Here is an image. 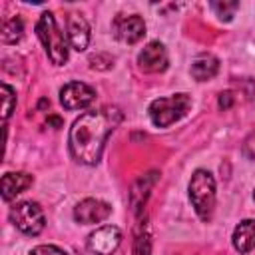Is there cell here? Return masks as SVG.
Segmentation results:
<instances>
[{
    "label": "cell",
    "mask_w": 255,
    "mask_h": 255,
    "mask_svg": "<svg viewBox=\"0 0 255 255\" xmlns=\"http://www.w3.org/2000/svg\"><path fill=\"white\" fill-rule=\"evenodd\" d=\"M122 118L124 116L116 106H104L82 114L70 128V151L74 159L86 165H96L108 135L120 126Z\"/></svg>",
    "instance_id": "6da1fadb"
},
{
    "label": "cell",
    "mask_w": 255,
    "mask_h": 255,
    "mask_svg": "<svg viewBox=\"0 0 255 255\" xmlns=\"http://www.w3.org/2000/svg\"><path fill=\"white\" fill-rule=\"evenodd\" d=\"M189 199L201 221H209L215 211V179L207 169H195L189 179Z\"/></svg>",
    "instance_id": "7a4b0ae2"
},
{
    "label": "cell",
    "mask_w": 255,
    "mask_h": 255,
    "mask_svg": "<svg viewBox=\"0 0 255 255\" xmlns=\"http://www.w3.org/2000/svg\"><path fill=\"white\" fill-rule=\"evenodd\" d=\"M36 34H38L48 58L52 60V64L64 66L68 62V44H66L64 32L58 28L52 12H44L40 16V20L36 24Z\"/></svg>",
    "instance_id": "3957f363"
},
{
    "label": "cell",
    "mask_w": 255,
    "mask_h": 255,
    "mask_svg": "<svg viewBox=\"0 0 255 255\" xmlns=\"http://www.w3.org/2000/svg\"><path fill=\"white\" fill-rule=\"evenodd\" d=\"M191 108V98L187 94H173L169 98H157L149 104V120L155 128H167L181 120Z\"/></svg>",
    "instance_id": "277c9868"
},
{
    "label": "cell",
    "mask_w": 255,
    "mask_h": 255,
    "mask_svg": "<svg viewBox=\"0 0 255 255\" xmlns=\"http://www.w3.org/2000/svg\"><path fill=\"white\" fill-rule=\"evenodd\" d=\"M10 221L16 225V229H20L26 235H38L46 225L44 211L36 201L16 203L10 209Z\"/></svg>",
    "instance_id": "5b68a950"
},
{
    "label": "cell",
    "mask_w": 255,
    "mask_h": 255,
    "mask_svg": "<svg viewBox=\"0 0 255 255\" xmlns=\"http://www.w3.org/2000/svg\"><path fill=\"white\" fill-rule=\"evenodd\" d=\"M122 243V231L116 225H104L88 235V249L94 255H112Z\"/></svg>",
    "instance_id": "8992f818"
},
{
    "label": "cell",
    "mask_w": 255,
    "mask_h": 255,
    "mask_svg": "<svg viewBox=\"0 0 255 255\" xmlns=\"http://www.w3.org/2000/svg\"><path fill=\"white\" fill-rule=\"evenodd\" d=\"M114 36L124 44H135L145 36V22L141 16H116L112 22Z\"/></svg>",
    "instance_id": "52a82bcc"
},
{
    "label": "cell",
    "mask_w": 255,
    "mask_h": 255,
    "mask_svg": "<svg viewBox=\"0 0 255 255\" xmlns=\"http://www.w3.org/2000/svg\"><path fill=\"white\" fill-rule=\"evenodd\" d=\"M112 215V205L96 199V197H88L82 199L76 207H74V219L82 225H92V223H100L104 219H108Z\"/></svg>",
    "instance_id": "ba28073f"
},
{
    "label": "cell",
    "mask_w": 255,
    "mask_h": 255,
    "mask_svg": "<svg viewBox=\"0 0 255 255\" xmlns=\"http://www.w3.org/2000/svg\"><path fill=\"white\" fill-rule=\"evenodd\" d=\"M137 66L143 72L149 74H157V72H165L169 66V58H167V50L161 42H149L143 46V50L137 54Z\"/></svg>",
    "instance_id": "9c48e42d"
},
{
    "label": "cell",
    "mask_w": 255,
    "mask_h": 255,
    "mask_svg": "<svg viewBox=\"0 0 255 255\" xmlns=\"http://www.w3.org/2000/svg\"><path fill=\"white\" fill-rule=\"evenodd\" d=\"M96 98V92L84 82H70L60 90V104L66 110L88 108Z\"/></svg>",
    "instance_id": "30bf717a"
},
{
    "label": "cell",
    "mask_w": 255,
    "mask_h": 255,
    "mask_svg": "<svg viewBox=\"0 0 255 255\" xmlns=\"http://www.w3.org/2000/svg\"><path fill=\"white\" fill-rule=\"evenodd\" d=\"M68 40L76 52H84L90 44V24L82 14H70L68 18Z\"/></svg>",
    "instance_id": "8fae6325"
},
{
    "label": "cell",
    "mask_w": 255,
    "mask_h": 255,
    "mask_svg": "<svg viewBox=\"0 0 255 255\" xmlns=\"http://www.w3.org/2000/svg\"><path fill=\"white\" fill-rule=\"evenodd\" d=\"M34 177L30 173L24 171H8L2 175V199L10 201L14 199L18 193H22L24 189H28L32 185Z\"/></svg>",
    "instance_id": "7c38bea8"
},
{
    "label": "cell",
    "mask_w": 255,
    "mask_h": 255,
    "mask_svg": "<svg viewBox=\"0 0 255 255\" xmlns=\"http://www.w3.org/2000/svg\"><path fill=\"white\" fill-rule=\"evenodd\" d=\"M231 241H233V247L239 253H243V255L249 253L255 247V219H243L233 229Z\"/></svg>",
    "instance_id": "4fadbf2b"
},
{
    "label": "cell",
    "mask_w": 255,
    "mask_h": 255,
    "mask_svg": "<svg viewBox=\"0 0 255 255\" xmlns=\"http://www.w3.org/2000/svg\"><path fill=\"white\" fill-rule=\"evenodd\" d=\"M219 72V60L213 54H199L191 64V76L197 82H207Z\"/></svg>",
    "instance_id": "5bb4252c"
},
{
    "label": "cell",
    "mask_w": 255,
    "mask_h": 255,
    "mask_svg": "<svg viewBox=\"0 0 255 255\" xmlns=\"http://www.w3.org/2000/svg\"><path fill=\"white\" fill-rule=\"evenodd\" d=\"M24 34V24L18 16L14 18H8L4 24H2V42L4 44H16Z\"/></svg>",
    "instance_id": "9a60e30c"
},
{
    "label": "cell",
    "mask_w": 255,
    "mask_h": 255,
    "mask_svg": "<svg viewBox=\"0 0 255 255\" xmlns=\"http://www.w3.org/2000/svg\"><path fill=\"white\" fill-rule=\"evenodd\" d=\"M239 8V2H211V10L219 16V20L229 22L235 16V10Z\"/></svg>",
    "instance_id": "2e32d148"
},
{
    "label": "cell",
    "mask_w": 255,
    "mask_h": 255,
    "mask_svg": "<svg viewBox=\"0 0 255 255\" xmlns=\"http://www.w3.org/2000/svg\"><path fill=\"white\" fill-rule=\"evenodd\" d=\"M0 92H2V120H8L16 106V94L8 84H2Z\"/></svg>",
    "instance_id": "e0dca14e"
},
{
    "label": "cell",
    "mask_w": 255,
    "mask_h": 255,
    "mask_svg": "<svg viewBox=\"0 0 255 255\" xmlns=\"http://www.w3.org/2000/svg\"><path fill=\"white\" fill-rule=\"evenodd\" d=\"M149 249H151V243H149L147 231H139L135 245H133V255H149Z\"/></svg>",
    "instance_id": "ac0fdd59"
},
{
    "label": "cell",
    "mask_w": 255,
    "mask_h": 255,
    "mask_svg": "<svg viewBox=\"0 0 255 255\" xmlns=\"http://www.w3.org/2000/svg\"><path fill=\"white\" fill-rule=\"evenodd\" d=\"M28 255H68V253L64 249H60L58 245H38Z\"/></svg>",
    "instance_id": "d6986e66"
},
{
    "label": "cell",
    "mask_w": 255,
    "mask_h": 255,
    "mask_svg": "<svg viewBox=\"0 0 255 255\" xmlns=\"http://www.w3.org/2000/svg\"><path fill=\"white\" fill-rule=\"evenodd\" d=\"M241 151H243V155H245L247 159H255V131H251V133L245 137Z\"/></svg>",
    "instance_id": "ffe728a7"
},
{
    "label": "cell",
    "mask_w": 255,
    "mask_h": 255,
    "mask_svg": "<svg viewBox=\"0 0 255 255\" xmlns=\"http://www.w3.org/2000/svg\"><path fill=\"white\" fill-rule=\"evenodd\" d=\"M153 181H155V173H151V177H147V175H145V179H143V177L139 179V183H145V185H143V189H149V187L153 185ZM137 195H141V191H131V201H135V199H137ZM145 195H147V191H143L141 201L145 199Z\"/></svg>",
    "instance_id": "44dd1931"
},
{
    "label": "cell",
    "mask_w": 255,
    "mask_h": 255,
    "mask_svg": "<svg viewBox=\"0 0 255 255\" xmlns=\"http://www.w3.org/2000/svg\"><path fill=\"white\" fill-rule=\"evenodd\" d=\"M217 104H219L221 110H229L233 106V92H221Z\"/></svg>",
    "instance_id": "7402d4cb"
},
{
    "label": "cell",
    "mask_w": 255,
    "mask_h": 255,
    "mask_svg": "<svg viewBox=\"0 0 255 255\" xmlns=\"http://www.w3.org/2000/svg\"><path fill=\"white\" fill-rule=\"evenodd\" d=\"M48 122H50V124H54L56 128H60V126H62V120H60V118H50Z\"/></svg>",
    "instance_id": "603a6c76"
},
{
    "label": "cell",
    "mask_w": 255,
    "mask_h": 255,
    "mask_svg": "<svg viewBox=\"0 0 255 255\" xmlns=\"http://www.w3.org/2000/svg\"><path fill=\"white\" fill-rule=\"evenodd\" d=\"M253 197H255V191H253Z\"/></svg>",
    "instance_id": "cb8c5ba5"
}]
</instances>
